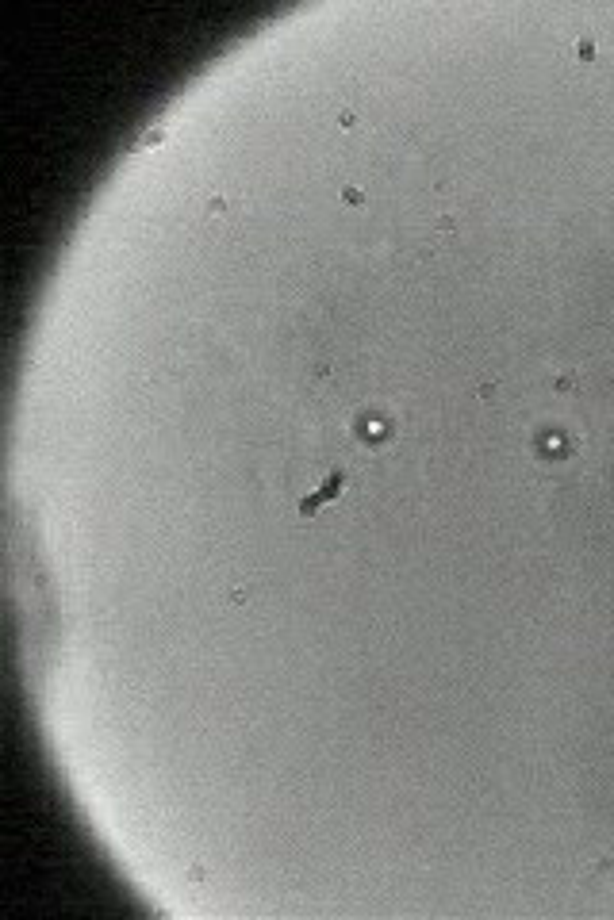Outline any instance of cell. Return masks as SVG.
<instances>
[{
	"label": "cell",
	"mask_w": 614,
	"mask_h": 920,
	"mask_svg": "<svg viewBox=\"0 0 614 920\" xmlns=\"http://www.w3.org/2000/svg\"><path fill=\"white\" fill-rule=\"evenodd\" d=\"M342 487H346V472H331V480L323 483L315 495H307L304 503H300V514H304V518H307V514H315V510H319V503H327V499H338V495H342Z\"/></svg>",
	"instance_id": "obj_1"
},
{
	"label": "cell",
	"mask_w": 614,
	"mask_h": 920,
	"mask_svg": "<svg viewBox=\"0 0 614 920\" xmlns=\"http://www.w3.org/2000/svg\"><path fill=\"white\" fill-rule=\"evenodd\" d=\"M603 480H607V487H611V495H614V449L603 457Z\"/></svg>",
	"instance_id": "obj_2"
}]
</instances>
